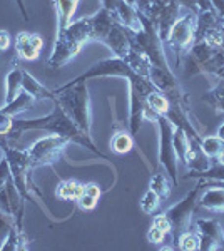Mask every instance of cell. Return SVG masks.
<instances>
[{
  "mask_svg": "<svg viewBox=\"0 0 224 251\" xmlns=\"http://www.w3.org/2000/svg\"><path fill=\"white\" fill-rule=\"evenodd\" d=\"M25 131H46L55 136H62L69 139L71 143H75L79 146H84L89 151H92L96 156L107 159V156H104L99 149L96 148V144L92 143V137L85 136L82 131L74 124V121L71 119L66 111L62 109L59 102L54 100V109L50 114L35 117V119H14V129L10 132V139L15 141L19 139L20 134Z\"/></svg>",
  "mask_w": 224,
  "mask_h": 251,
  "instance_id": "obj_1",
  "label": "cell"
},
{
  "mask_svg": "<svg viewBox=\"0 0 224 251\" xmlns=\"http://www.w3.org/2000/svg\"><path fill=\"white\" fill-rule=\"evenodd\" d=\"M91 39L92 35L89 17L71 22L64 30L57 32L54 50H52V55L47 60V66L50 69L64 67L74 57H77V54L82 50L84 44Z\"/></svg>",
  "mask_w": 224,
  "mask_h": 251,
  "instance_id": "obj_2",
  "label": "cell"
},
{
  "mask_svg": "<svg viewBox=\"0 0 224 251\" xmlns=\"http://www.w3.org/2000/svg\"><path fill=\"white\" fill-rule=\"evenodd\" d=\"M55 102H59L66 114L85 136L91 137V99L85 82L72 86H60L54 91Z\"/></svg>",
  "mask_w": 224,
  "mask_h": 251,
  "instance_id": "obj_3",
  "label": "cell"
},
{
  "mask_svg": "<svg viewBox=\"0 0 224 251\" xmlns=\"http://www.w3.org/2000/svg\"><path fill=\"white\" fill-rule=\"evenodd\" d=\"M187 77L196 74H214L224 66V50L213 47L204 40H196L181 60Z\"/></svg>",
  "mask_w": 224,
  "mask_h": 251,
  "instance_id": "obj_4",
  "label": "cell"
},
{
  "mask_svg": "<svg viewBox=\"0 0 224 251\" xmlns=\"http://www.w3.org/2000/svg\"><path fill=\"white\" fill-rule=\"evenodd\" d=\"M141 15L142 20V29L139 32H131V39L132 44L139 49L141 52H144V55L149 59L150 66H156L161 69H171L168 66V59H166L164 54V46H162V40L157 35L156 29H154L152 22L146 17V15Z\"/></svg>",
  "mask_w": 224,
  "mask_h": 251,
  "instance_id": "obj_5",
  "label": "cell"
},
{
  "mask_svg": "<svg viewBox=\"0 0 224 251\" xmlns=\"http://www.w3.org/2000/svg\"><path fill=\"white\" fill-rule=\"evenodd\" d=\"M129 82V132L136 137L141 129V124L144 121V109L146 99L152 91H156L154 84L148 77H142L139 74H134L127 79Z\"/></svg>",
  "mask_w": 224,
  "mask_h": 251,
  "instance_id": "obj_6",
  "label": "cell"
},
{
  "mask_svg": "<svg viewBox=\"0 0 224 251\" xmlns=\"http://www.w3.org/2000/svg\"><path fill=\"white\" fill-rule=\"evenodd\" d=\"M196 12H187L186 15L179 17L171 27L168 39L164 40L168 42L171 52L176 55V66H179L186 52L196 42Z\"/></svg>",
  "mask_w": 224,
  "mask_h": 251,
  "instance_id": "obj_7",
  "label": "cell"
},
{
  "mask_svg": "<svg viewBox=\"0 0 224 251\" xmlns=\"http://www.w3.org/2000/svg\"><path fill=\"white\" fill-rule=\"evenodd\" d=\"M202 188H204V181L201 179V183L193 191L187 193L177 204L171 206L168 211H164L171 223V238H173L174 245H176L177 238L184 231H187V228L191 226V218H193L194 208L198 206V198L201 194Z\"/></svg>",
  "mask_w": 224,
  "mask_h": 251,
  "instance_id": "obj_8",
  "label": "cell"
},
{
  "mask_svg": "<svg viewBox=\"0 0 224 251\" xmlns=\"http://www.w3.org/2000/svg\"><path fill=\"white\" fill-rule=\"evenodd\" d=\"M159 127V164L166 169V174L169 176V179L173 181V184H179L177 177V156L176 149L173 144V132H174V124L171 123L166 116H157L156 121Z\"/></svg>",
  "mask_w": 224,
  "mask_h": 251,
  "instance_id": "obj_9",
  "label": "cell"
},
{
  "mask_svg": "<svg viewBox=\"0 0 224 251\" xmlns=\"http://www.w3.org/2000/svg\"><path fill=\"white\" fill-rule=\"evenodd\" d=\"M71 143L69 139L62 136H46L35 141L28 149V157H30V168H37V166H50L57 163L62 157L66 151L67 144Z\"/></svg>",
  "mask_w": 224,
  "mask_h": 251,
  "instance_id": "obj_10",
  "label": "cell"
},
{
  "mask_svg": "<svg viewBox=\"0 0 224 251\" xmlns=\"http://www.w3.org/2000/svg\"><path fill=\"white\" fill-rule=\"evenodd\" d=\"M3 156L7 157L10 166L12 181H14L17 191L22 194L25 201H30V194H28L27 186V171L30 169V157H28L27 148H17L12 143H7L2 146Z\"/></svg>",
  "mask_w": 224,
  "mask_h": 251,
  "instance_id": "obj_11",
  "label": "cell"
},
{
  "mask_svg": "<svg viewBox=\"0 0 224 251\" xmlns=\"http://www.w3.org/2000/svg\"><path fill=\"white\" fill-rule=\"evenodd\" d=\"M134 74V71L131 69L127 62L121 57H111V59H104L99 60V62L92 64L84 74L77 75L75 79L69 80L64 86H72V84L77 82H87L91 79H97V77H124L129 79Z\"/></svg>",
  "mask_w": 224,
  "mask_h": 251,
  "instance_id": "obj_12",
  "label": "cell"
},
{
  "mask_svg": "<svg viewBox=\"0 0 224 251\" xmlns=\"http://www.w3.org/2000/svg\"><path fill=\"white\" fill-rule=\"evenodd\" d=\"M198 234L201 238V250H224V229L218 220H196Z\"/></svg>",
  "mask_w": 224,
  "mask_h": 251,
  "instance_id": "obj_13",
  "label": "cell"
},
{
  "mask_svg": "<svg viewBox=\"0 0 224 251\" xmlns=\"http://www.w3.org/2000/svg\"><path fill=\"white\" fill-rule=\"evenodd\" d=\"M42 47H44V40L39 34L19 32L15 35V50H17V55L20 59L37 60Z\"/></svg>",
  "mask_w": 224,
  "mask_h": 251,
  "instance_id": "obj_14",
  "label": "cell"
},
{
  "mask_svg": "<svg viewBox=\"0 0 224 251\" xmlns=\"http://www.w3.org/2000/svg\"><path fill=\"white\" fill-rule=\"evenodd\" d=\"M198 204L201 208L213 213H224V186L206 184L201 189V196L198 198Z\"/></svg>",
  "mask_w": 224,
  "mask_h": 251,
  "instance_id": "obj_15",
  "label": "cell"
},
{
  "mask_svg": "<svg viewBox=\"0 0 224 251\" xmlns=\"http://www.w3.org/2000/svg\"><path fill=\"white\" fill-rule=\"evenodd\" d=\"M114 15H116V19L119 20L125 29H129L131 32H139L142 29V20L139 12H137L134 5L125 3L124 0H117Z\"/></svg>",
  "mask_w": 224,
  "mask_h": 251,
  "instance_id": "obj_16",
  "label": "cell"
},
{
  "mask_svg": "<svg viewBox=\"0 0 224 251\" xmlns=\"http://www.w3.org/2000/svg\"><path fill=\"white\" fill-rule=\"evenodd\" d=\"M52 2L57 12V32L64 30L72 22V17L79 7V0H52Z\"/></svg>",
  "mask_w": 224,
  "mask_h": 251,
  "instance_id": "obj_17",
  "label": "cell"
},
{
  "mask_svg": "<svg viewBox=\"0 0 224 251\" xmlns=\"http://www.w3.org/2000/svg\"><path fill=\"white\" fill-rule=\"evenodd\" d=\"M22 89L25 92H28V94L34 97L35 100H39V99H52L54 100L55 99L54 91H50V89H47L46 86H42V84H40L39 80L27 71H24Z\"/></svg>",
  "mask_w": 224,
  "mask_h": 251,
  "instance_id": "obj_18",
  "label": "cell"
},
{
  "mask_svg": "<svg viewBox=\"0 0 224 251\" xmlns=\"http://www.w3.org/2000/svg\"><path fill=\"white\" fill-rule=\"evenodd\" d=\"M34 102H35L34 97L22 89V91L19 92V96L15 97L12 102H7L5 106L0 109V111H2L3 114H9L12 117H15V116H19L20 112H25L28 107H32V104Z\"/></svg>",
  "mask_w": 224,
  "mask_h": 251,
  "instance_id": "obj_19",
  "label": "cell"
},
{
  "mask_svg": "<svg viewBox=\"0 0 224 251\" xmlns=\"http://www.w3.org/2000/svg\"><path fill=\"white\" fill-rule=\"evenodd\" d=\"M22 77H24V69L15 66L5 77V104L12 102L19 92L22 91Z\"/></svg>",
  "mask_w": 224,
  "mask_h": 251,
  "instance_id": "obj_20",
  "label": "cell"
},
{
  "mask_svg": "<svg viewBox=\"0 0 224 251\" xmlns=\"http://www.w3.org/2000/svg\"><path fill=\"white\" fill-rule=\"evenodd\" d=\"M84 194V184L75 179L60 181L57 186V196L64 201H77Z\"/></svg>",
  "mask_w": 224,
  "mask_h": 251,
  "instance_id": "obj_21",
  "label": "cell"
},
{
  "mask_svg": "<svg viewBox=\"0 0 224 251\" xmlns=\"http://www.w3.org/2000/svg\"><path fill=\"white\" fill-rule=\"evenodd\" d=\"M202 100L213 106L216 112H224V79H219L213 86V89L202 96Z\"/></svg>",
  "mask_w": 224,
  "mask_h": 251,
  "instance_id": "obj_22",
  "label": "cell"
},
{
  "mask_svg": "<svg viewBox=\"0 0 224 251\" xmlns=\"http://www.w3.org/2000/svg\"><path fill=\"white\" fill-rule=\"evenodd\" d=\"M223 143L224 141L219 139L218 136H207L199 141V146H201L202 152H204L211 161H218L223 152Z\"/></svg>",
  "mask_w": 224,
  "mask_h": 251,
  "instance_id": "obj_23",
  "label": "cell"
},
{
  "mask_svg": "<svg viewBox=\"0 0 224 251\" xmlns=\"http://www.w3.org/2000/svg\"><path fill=\"white\" fill-rule=\"evenodd\" d=\"M111 148L117 154H127L134 148V136L131 132H125V131L116 132L111 139Z\"/></svg>",
  "mask_w": 224,
  "mask_h": 251,
  "instance_id": "obj_24",
  "label": "cell"
},
{
  "mask_svg": "<svg viewBox=\"0 0 224 251\" xmlns=\"http://www.w3.org/2000/svg\"><path fill=\"white\" fill-rule=\"evenodd\" d=\"M146 104L152 109V111H156L157 114H161V116H166L168 114V111H169V100H168V97H166L164 94H162L161 91H152L150 94L148 96V99H146Z\"/></svg>",
  "mask_w": 224,
  "mask_h": 251,
  "instance_id": "obj_25",
  "label": "cell"
},
{
  "mask_svg": "<svg viewBox=\"0 0 224 251\" xmlns=\"http://www.w3.org/2000/svg\"><path fill=\"white\" fill-rule=\"evenodd\" d=\"M149 188L154 189L161 200H166L169 198L171 194V184H169V176L168 174H162V173H156L152 177H150V183H149Z\"/></svg>",
  "mask_w": 224,
  "mask_h": 251,
  "instance_id": "obj_26",
  "label": "cell"
},
{
  "mask_svg": "<svg viewBox=\"0 0 224 251\" xmlns=\"http://www.w3.org/2000/svg\"><path fill=\"white\" fill-rule=\"evenodd\" d=\"M176 248L182 251H196L201 250V238L193 231H184L176 241Z\"/></svg>",
  "mask_w": 224,
  "mask_h": 251,
  "instance_id": "obj_27",
  "label": "cell"
},
{
  "mask_svg": "<svg viewBox=\"0 0 224 251\" xmlns=\"http://www.w3.org/2000/svg\"><path fill=\"white\" fill-rule=\"evenodd\" d=\"M159 206H161V196L154 189L149 188L144 193V196L141 198V209L146 214H154L159 209Z\"/></svg>",
  "mask_w": 224,
  "mask_h": 251,
  "instance_id": "obj_28",
  "label": "cell"
},
{
  "mask_svg": "<svg viewBox=\"0 0 224 251\" xmlns=\"http://www.w3.org/2000/svg\"><path fill=\"white\" fill-rule=\"evenodd\" d=\"M19 236H20V233L17 231V228H15V226H12L9 234H7L5 240H3L2 245H0V250H2V251H19L20 250Z\"/></svg>",
  "mask_w": 224,
  "mask_h": 251,
  "instance_id": "obj_29",
  "label": "cell"
},
{
  "mask_svg": "<svg viewBox=\"0 0 224 251\" xmlns=\"http://www.w3.org/2000/svg\"><path fill=\"white\" fill-rule=\"evenodd\" d=\"M14 119L15 117L3 114V112L0 111V136L10 137V132H12V129H14Z\"/></svg>",
  "mask_w": 224,
  "mask_h": 251,
  "instance_id": "obj_30",
  "label": "cell"
},
{
  "mask_svg": "<svg viewBox=\"0 0 224 251\" xmlns=\"http://www.w3.org/2000/svg\"><path fill=\"white\" fill-rule=\"evenodd\" d=\"M152 226H156V228H159L161 231H164L166 234H169V236H171V223H169L168 216H166L164 213H161V214H157V216H154Z\"/></svg>",
  "mask_w": 224,
  "mask_h": 251,
  "instance_id": "obj_31",
  "label": "cell"
},
{
  "mask_svg": "<svg viewBox=\"0 0 224 251\" xmlns=\"http://www.w3.org/2000/svg\"><path fill=\"white\" fill-rule=\"evenodd\" d=\"M10 177H12V174H10L9 161H7V157L3 156L2 161H0V189H2L3 186L7 184V181H9Z\"/></svg>",
  "mask_w": 224,
  "mask_h": 251,
  "instance_id": "obj_32",
  "label": "cell"
},
{
  "mask_svg": "<svg viewBox=\"0 0 224 251\" xmlns=\"http://www.w3.org/2000/svg\"><path fill=\"white\" fill-rule=\"evenodd\" d=\"M168 236H169V234H166L164 231H161V229L156 228V226H152V228H150L149 231H148V241L154 243V245H161V243H164Z\"/></svg>",
  "mask_w": 224,
  "mask_h": 251,
  "instance_id": "obj_33",
  "label": "cell"
},
{
  "mask_svg": "<svg viewBox=\"0 0 224 251\" xmlns=\"http://www.w3.org/2000/svg\"><path fill=\"white\" fill-rule=\"evenodd\" d=\"M77 203H79V206L84 209V211H92L97 204V200L92 196H89V194H82V196L77 200Z\"/></svg>",
  "mask_w": 224,
  "mask_h": 251,
  "instance_id": "obj_34",
  "label": "cell"
},
{
  "mask_svg": "<svg viewBox=\"0 0 224 251\" xmlns=\"http://www.w3.org/2000/svg\"><path fill=\"white\" fill-rule=\"evenodd\" d=\"M10 228H12V225L9 223V220H7V214L2 213L0 214V241L5 240V236L9 234Z\"/></svg>",
  "mask_w": 224,
  "mask_h": 251,
  "instance_id": "obj_35",
  "label": "cell"
},
{
  "mask_svg": "<svg viewBox=\"0 0 224 251\" xmlns=\"http://www.w3.org/2000/svg\"><path fill=\"white\" fill-rule=\"evenodd\" d=\"M84 194H89V196H92V198H96V200H99L100 194H102V191H100L99 184L89 183V184H84Z\"/></svg>",
  "mask_w": 224,
  "mask_h": 251,
  "instance_id": "obj_36",
  "label": "cell"
},
{
  "mask_svg": "<svg viewBox=\"0 0 224 251\" xmlns=\"http://www.w3.org/2000/svg\"><path fill=\"white\" fill-rule=\"evenodd\" d=\"M10 47V34L7 30H0V52H5Z\"/></svg>",
  "mask_w": 224,
  "mask_h": 251,
  "instance_id": "obj_37",
  "label": "cell"
},
{
  "mask_svg": "<svg viewBox=\"0 0 224 251\" xmlns=\"http://www.w3.org/2000/svg\"><path fill=\"white\" fill-rule=\"evenodd\" d=\"M198 7V12H207V10H214L211 0H194Z\"/></svg>",
  "mask_w": 224,
  "mask_h": 251,
  "instance_id": "obj_38",
  "label": "cell"
},
{
  "mask_svg": "<svg viewBox=\"0 0 224 251\" xmlns=\"http://www.w3.org/2000/svg\"><path fill=\"white\" fill-rule=\"evenodd\" d=\"M179 7H186L189 12H196L198 14V7H196V2L194 0H176Z\"/></svg>",
  "mask_w": 224,
  "mask_h": 251,
  "instance_id": "obj_39",
  "label": "cell"
},
{
  "mask_svg": "<svg viewBox=\"0 0 224 251\" xmlns=\"http://www.w3.org/2000/svg\"><path fill=\"white\" fill-rule=\"evenodd\" d=\"M148 5H149V0H136V9L137 12H141V14H144Z\"/></svg>",
  "mask_w": 224,
  "mask_h": 251,
  "instance_id": "obj_40",
  "label": "cell"
},
{
  "mask_svg": "<svg viewBox=\"0 0 224 251\" xmlns=\"http://www.w3.org/2000/svg\"><path fill=\"white\" fill-rule=\"evenodd\" d=\"M15 2H17L19 10H20V14H22V19H24V20H28V14H27L25 5H24V0H15Z\"/></svg>",
  "mask_w": 224,
  "mask_h": 251,
  "instance_id": "obj_41",
  "label": "cell"
},
{
  "mask_svg": "<svg viewBox=\"0 0 224 251\" xmlns=\"http://www.w3.org/2000/svg\"><path fill=\"white\" fill-rule=\"evenodd\" d=\"M7 143H12V139L9 136H0V148H2L3 144H7Z\"/></svg>",
  "mask_w": 224,
  "mask_h": 251,
  "instance_id": "obj_42",
  "label": "cell"
},
{
  "mask_svg": "<svg viewBox=\"0 0 224 251\" xmlns=\"http://www.w3.org/2000/svg\"><path fill=\"white\" fill-rule=\"evenodd\" d=\"M213 75H216V77H219V79H224V66L221 69H218V71H216Z\"/></svg>",
  "mask_w": 224,
  "mask_h": 251,
  "instance_id": "obj_43",
  "label": "cell"
},
{
  "mask_svg": "<svg viewBox=\"0 0 224 251\" xmlns=\"http://www.w3.org/2000/svg\"><path fill=\"white\" fill-rule=\"evenodd\" d=\"M216 136H218L221 141H224V124L221 126V127H219V131H218V134H216Z\"/></svg>",
  "mask_w": 224,
  "mask_h": 251,
  "instance_id": "obj_44",
  "label": "cell"
},
{
  "mask_svg": "<svg viewBox=\"0 0 224 251\" xmlns=\"http://www.w3.org/2000/svg\"><path fill=\"white\" fill-rule=\"evenodd\" d=\"M125 3H129V5H134L136 7V0H124Z\"/></svg>",
  "mask_w": 224,
  "mask_h": 251,
  "instance_id": "obj_45",
  "label": "cell"
}]
</instances>
